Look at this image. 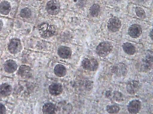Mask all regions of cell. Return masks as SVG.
I'll return each mask as SVG.
<instances>
[{
  "mask_svg": "<svg viewBox=\"0 0 153 114\" xmlns=\"http://www.w3.org/2000/svg\"><path fill=\"white\" fill-rule=\"evenodd\" d=\"M112 48V45L110 42H103L100 43L97 47L96 53L99 56L105 57L110 53Z\"/></svg>",
  "mask_w": 153,
  "mask_h": 114,
  "instance_id": "1",
  "label": "cell"
},
{
  "mask_svg": "<svg viewBox=\"0 0 153 114\" xmlns=\"http://www.w3.org/2000/svg\"><path fill=\"white\" fill-rule=\"evenodd\" d=\"M46 8L49 14L51 15L57 14L60 10V4L57 1L51 0L47 4Z\"/></svg>",
  "mask_w": 153,
  "mask_h": 114,
  "instance_id": "2",
  "label": "cell"
},
{
  "mask_svg": "<svg viewBox=\"0 0 153 114\" xmlns=\"http://www.w3.org/2000/svg\"><path fill=\"white\" fill-rule=\"evenodd\" d=\"M82 64L84 69L91 71H95L98 67L97 62L94 58H85L82 61Z\"/></svg>",
  "mask_w": 153,
  "mask_h": 114,
  "instance_id": "3",
  "label": "cell"
},
{
  "mask_svg": "<svg viewBox=\"0 0 153 114\" xmlns=\"http://www.w3.org/2000/svg\"><path fill=\"white\" fill-rule=\"evenodd\" d=\"M121 26L120 20L116 17H113L109 20L107 24L108 29L111 31L116 32L118 31Z\"/></svg>",
  "mask_w": 153,
  "mask_h": 114,
  "instance_id": "4",
  "label": "cell"
},
{
  "mask_svg": "<svg viewBox=\"0 0 153 114\" xmlns=\"http://www.w3.org/2000/svg\"><path fill=\"white\" fill-rule=\"evenodd\" d=\"M140 102L137 100H133L130 102L127 106V110L131 114H137L141 108Z\"/></svg>",
  "mask_w": 153,
  "mask_h": 114,
  "instance_id": "5",
  "label": "cell"
},
{
  "mask_svg": "<svg viewBox=\"0 0 153 114\" xmlns=\"http://www.w3.org/2000/svg\"><path fill=\"white\" fill-rule=\"evenodd\" d=\"M39 31L41 35L45 37L53 35L55 32L54 27L48 24H43L40 26Z\"/></svg>",
  "mask_w": 153,
  "mask_h": 114,
  "instance_id": "6",
  "label": "cell"
},
{
  "mask_svg": "<svg viewBox=\"0 0 153 114\" xmlns=\"http://www.w3.org/2000/svg\"><path fill=\"white\" fill-rule=\"evenodd\" d=\"M21 48V43L19 39L15 38L11 40L8 45V48L10 52L16 53L20 50Z\"/></svg>",
  "mask_w": 153,
  "mask_h": 114,
  "instance_id": "7",
  "label": "cell"
},
{
  "mask_svg": "<svg viewBox=\"0 0 153 114\" xmlns=\"http://www.w3.org/2000/svg\"><path fill=\"white\" fill-rule=\"evenodd\" d=\"M142 29L137 24H134L131 25L128 28V33L129 35L133 38H137L141 34Z\"/></svg>",
  "mask_w": 153,
  "mask_h": 114,
  "instance_id": "8",
  "label": "cell"
},
{
  "mask_svg": "<svg viewBox=\"0 0 153 114\" xmlns=\"http://www.w3.org/2000/svg\"><path fill=\"white\" fill-rule=\"evenodd\" d=\"M50 93L53 96H57L61 94L62 91V87L59 83H53L50 85L48 88Z\"/></svg>",
  "mask_w": 153,
  "mask_h": 114,
  "instance_id": "9",
  "label": "cell"
},
{
  "mask_svg": "<svg viewBox=\"0 0 153 114\" xmlns=\"http://www.w3.org/2000/svg\"><path fill=\"white\" fill-rule=\"evenodd\" d=\"M17 74L19 76L22 78H28L31 75V69L28 66L22 65L19 67L18 70Z\"/></svg>",
  "mask_w": 153,
  "mask_h": 114,
  "instance_id": "10",
  "label": "cell"
},
{
  "mask_svg": "<svg viewBox=\"0 0 153 114\" xmlns=\"http://www.w3.org/2000/svg\"><path fill=\"white\" fill-rule=\"evenodd\" d=\"M17 65L16 62L12 60L7 61L4 65V71L9 73L14 72L16 70Z\"/></svg>",
  "mask_w": 153,
  "mask_h": 114,
  "instance_id": "11",
  "label": "cell"
},
{
  "mask_svg": "<svg viewBox=\"0 0 153 114\" xmlns=\"http://www.w3.org/2000/svg\"><path fill=\"white\" fill-rule=\"evenodd\" d=\"M59 56L61 58L67 59L70 57L71 54V49L68 47L65 46H61L57 50Z\"/></svg>",
  "mask_w": 153,
  "mask_h": 114,
  "instance_id": "12",
  "label": "cell"
},
{
  "mask_svg": "<svg viewBox=\"0 0 153 114\" xmlns=\"http://www.w3.org/2000/svg\"><path fill=\"white\" fill-rule=\"evenodd\" d=\"M56 109V107L54 104L51 103H47L43 105L42 110L43 114H55Z\"/></svg>",
  "mask_w": 153,
  "mask_h": 114,
  "instance_id": "13",
  "label": "cell"
},
{
  "mask_svg": "<svg viewBox=\"0 0 153 114\" xmlns=\"http://www.w3.org/2000/svg\"><path fill=\"white\" fill-rule=\"evenodd\" d=\"M12 91L11 85L7 83H4L0 85V95L3 96L9 95Z\"/></svg>",
  "mask_w": 153,
  "mask_h": 114,
  "instance_id": "14",
  "label": "cell"
},
{
  "mask_svg": "<svg viewBox=\"0 0 153 114\" xmlns=\"http://www.w3.org/2000/svg\"><path fill=\"white\" fill-rule=\"evenodd\" d=\"M55 75L58 77H62L65 75L66 69L65 67L62 64H59L55 66L54 69Z\"/></svg>",
  "mask_w": 153,
  "mask_h": 114,
  "instance_id": "15",
  "label": "cell"
},
{
  "mask_svg": "<svg viewBox=\"0 0 153 114\" xmlns=\"http://www.w3.org/2000/svg\"><path fill=\"white\" fill-rule=\"evenodd\" d=\"M123 48L125 53L129 55L134 54L136 51L134 46L129 42L124 43L123 45Z\"/></svg>",
  "mask_w": 153,
  "mask_h": 114,
  "instance_id": "16",
  "label": "cell"
},
{
  "mask_svg": "<svg viewBox=\"0 0 153 114\" xmlns=\"http://www.w3.org/2000/svg\"><path fill=\"white\" fill-rule=\"evenodd\" d=\"M10 10V3L6 1H4L0 4V12L3 15L9 13Z\"/></svg>",
  "mask_w": 153,
  "mask_h": 114,
  "instance_id": "17",
  "label": "cell"
},
{
  "mask_svg": "<svg viewBox=\"0 0 153 114\" xmlns=\"http://www.w3.org/2000/svg\"><path fill=\"white\" fill-rule=\"evenodd\" d=\"M100 11V7L99 5L94 4L92 5L89 9V13L93 17L97 16Z\"/></svg>",
  "mask_w": 153,
  "mask_h": 114,
  "instance_id": "18",
  "label": "cell"
},
{
  "mask_svg": "<svg viewBox=\"0 0 153 114\" xmlns=\"http://www.w3.org/2000/svg\"><path fill=\"white\" fill-rule=\"evenodd\" d=\"M120 108L116 105H108L106 107V110L109 114H116L120 110Z\"/></svg>",
  "mask_w": 153,
  "mask_h": 114,
  "instance_id": "19",
  "label": "cell"
},
{
  "mask_svg": "<svg viewBox=\"0 0 153 114\" xmlns=\"http://www.w3.org/2000/svg\"><path fill=\"white\" fill-rule=\"evenodd\" d=\"M20 16L24 18H27L31 15V11L28 8H25L22 10L20 12Z\"/></svg>",
  "mask_w": 153,
  "mask_h": 114,
  "instance_id": "20",
  "label": "cell"
},
{
  "mask_svg": "<svg viewBox=\"0 0 153 114\" xmlns=\"http://www.w3.org/2000/svg\"><path fill=\"white\" fill-rule=\"evenodd\" d=\"M135 11L136 14L138 17L142 18L145 17V12L142 8L140 7H137L136 8Z\"/></svg>",
  "mask_w": 153,
  "mask_h": 114,
  "instance_id": "21",
  "label": "cell"
},
{
  "mask_svg": "<svg viewBox=\"0 0 153 114\" xmlns=\"http://www.w3.org/2000/svg\"><path fill=\"white\" fill-rule=\"evenodd\" d=\"M2 26V21L0 20V31L1 29Z\"/></svg>",
  "mask_w": 153,
  "mask_h": 114,
  "instance_id": "22",
  "label": "cell"
}]
</instances>
